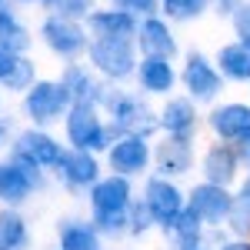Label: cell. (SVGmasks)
Returning a JSON list of instances; mask_svg holds the SVG:
<instances>
[{
  "label": "cell",
  "mask_w": 250,
  "mask_h": 250,
  "mask_svg": "<svg viewBox=\"0 0 250 250\" xmlns=\"http://www.w3.org/2000/svg\"><path fill=\"white\" fill-rule=\"evenodd\" d=\"M134 204V184L107 173L90 187V224L100 237H127V213Z\"/></svg>",
  "instance_id": "6da1fadb"
},
{
  "label": "cell",
  "mask_w": 250,
  "mask_h": 250,
  "mask_svg": "<svg viewBox=\"0 0 250 250\" xmlns=\"http://www.w3.org/2000/svg\"><path fill=\"white\" fill-rule=\"evenodd\" d=\"M63 130H67V144L74 150L104 154L114 144V134L94 104H70V110L63 114Z\"/></svg>",
  "instance_id": "7a4b0ae2"
},
{
  "label": "cell",
  "mask_w": 250,
  "mask_h": 250,
  "mask_svg": "<svg viewBox=\"0 0 250 250\" xmlns=\"http://www.w3.org/2000/svg\"><path fill=\"white\" fill-rule=\"evenodd\" d=\"M87 60H90V70L97 77H104L107 83H120V80L134 77L137 67V47L134 40H100L90 37L87 43Z\"/></svg>",
  "instance_id": "3957f363"
},
{
  "label": "cell",
  "mask_w": 250,
  "mask_h": 250,
  "mask_svg": "<svg viewBox=\"0 0 250 250\" xmlns=\"http://www.w3.org/2000/svg\"><path fill=\"white\" fill-rule=\"evenodd\" d=\"M70 94L60 80H37L27 94H23V114L30 117L34 127H50L63 120V114L70 110Z\"/></svg>",
  "instance_id": "277c9868"
},
{
  "label": "cell",
  "mask_w": 250,
  "mask_h": 250,
  "mask_svg": "<svg viewBox=\"0 0 250 250\" xmlns=\"http://www.w3.org/2000/svg\"><path fill=\"white\" fill-rule=\"evenodd\" d=\"M43 170H37L27 160H0V204L3 207H20L27 204L37 190H43Z\"/></svg>",
  "instance_id": "5b68a950"
},
{
  "label": "cell",
  "mask_w": 250,
  "mask_h": 250,
  "mask_svg": "<svg viewBox=\"0 0 250 250\" xmlns=\"http://www.w3.org/2000/svg\"><path fill=\"white\" fill-rule=\"evenodd\" d=\"M144 207H147V213H150V220H154V227H160V230H167L173 224V217L187 207V197H184V190L173 184L170 177H160V173H154V177H147V184H144Z\"/></svg>",
  "instance_id": "8992f818"
},
{
  "label": "cell",
  "mask_w": 250,
  "mask_h": 250,
  "mask_svg": "<svg viewBox=\"0 0 250 250\" xmlns=\"http://www.w3.org/2000/svg\"><path fill=\"white\" fill-rule=\"evenodd\" d=\"M177 77H180V83H184V90H187V97L193 104H213L220 97V90H224V77L217 74L213 60H207L200 50L187 54V63H184V70Z\"/></svg>",
  "instance_id": "52a82bcc"
},
{
  "label": "cell",
  "mask_w": 250,
  "mask_h": 250,
  "mask_svg": "<svg viewBox=\"0 0 250 250\" xmlns=\"http://www.w3.org/2000/svg\"><path fill=\"white\" fill-rule=\"evenodd\" d=\"M60 154H63V144H60L57 137H50L43 127H27V130H20V134L14 137V144H10V157L34 164L37 170H54Z\"/></svg>",
  "instance_id": "ba28073f"
},
{
  "label": "cell",
  "mask_w": 250,
  "mask_h": 250,
  "mask_svg": "<svg viewBox=\"0 0 250 250\" xmlns=\"http://www.w3.org/2000/svg\"><path fill=\"white\" fill-rule=\"evenodd\" d=\"M104 154H107L110 173L130 180V177L147 173V167H150V140L137 137V134H120V137H114V144Z\"/></svg>",
  "instance_id": "9c48e42d"
},
{
  "label": "cell",
  "mask_w": 250,
  "mask_h": 250,
  "mask_svg": "<svg viewBox=\"0 0 250 250\" xmlns=\"http://www.w3.org/2000/svg\"><path fill=\"white\" fill-rule=\"evenodd\" d=\"M40 37H43L50 54H57L63 60H77L90 43L87 30L80 27V20H67V17H47L43 27H40Z\"/></svg>",
  "instance_id": "30bf717a"
},
{
  "label": "cell",
  "mask_w": 250,
  "mask_h": 250,
  "mask_svg": "<svg viewBox=\"0 0 250 250\" xmlns=\"http://www.w3.org/2000/svg\"><path fill=\"white\" fill-rule=\"evenodd\" d=\"M54 173H57L60 184H63L67 190H74V193L90 190L97 180L104 177V173H100V160H97V154L74 150V147H63V154H60Z\"/></svg>",
  "instance_id": "8fae6325"
},
{
  "label": "cell",
  "mask_w": 250,
  "mask_h": 250,
  "mask_svg": "<svg viewBox=\"0 0 250 250\" xmlns=\"http://www.w3.org/2000/svg\"><path fill=\"white\" fill-rule=\"evenodd\" d=\"M230 187H217V184H207L200 180L190 193H187V210L200 217L204 227H220L230 213Z\"/></svg>",
  "instance_id": "7c38bea8"
},
{
  "label": "cell",
  "mask_w": 250,
  "mask_h": 250,
  "mask_svg": "<svg viewBox=\"0 0 250 250\" xmlns=\"http://www.w3.org/2000/svg\"><path fill=\"white\" fill-rule=\"evenodd\" d=\"M150 164L160 177H184L193 167V140L187 137H164L157 147H150Z\"/></svg>",
  "instance_id": "4fadbf2b"
},
{
  "label": "cell",
  "mask_w": 250,
  "mask_h": 250,
  "mask_svg": "<svg viewBox=\"0 0 250 250\" xmlns=\"http://www.w3.org/2000/svg\"><path fill=\"white\" fill-rule=\"evenodd\" d=\"M207 127L220 144H237L244 134H250V107L240 100L220 104L207 114Z\"/></svg>",
  "instance_id": "5bb4252c"
},
{
  "label": "cell",
  "mask_w": 250,
  "mask_h": 250,
  "mask_svg": "<svg viewBox=\"0 0 250 250\" xmlns=\"http://www.w3.org/2000/svg\"><path fill=\"white\" fill-rule=\"evenodd\" d=\"M157 127L167 137H187V140H193L197 127H200L197 104H193L190 97H167V104L157 114Z\"/></svg>",
  "instance_id": "9a60e30c"
},
{
  "label": "cell",
  "mask_w": 250,
  "mask_h": 250,
  "mask_svg": "<svg viewBox=\"0 0 250 250\" xmlns=\"http://www.w3.org/2000/svg\"><path fill=\"white\" fill-rule=\"evenodd\" d=\"M134 47H140L144 57H177V37L167 27V20L160 17H144L137 20V34H134Z\"/></svg>",
  "instance_id": "2e32d148"
},
{
  "label": "cell",
  "mask_w": 250,
  "mask_h": 250,
  "mask_svg": "<svg viewBox=\"0 0 250 250\" xmlns=\"http://www.w3.org/2000/svg\"><path fill=\"white\" fill-rule=\"evenodd\" d=\"M134 80L147 97H167L173 90V83H177L173 60H167V57H140L137 67H134Z\"/></svg>",
  "instance_id": "e0dca14e"
},
{
  "label": "cell",
  "mask_w": 250,
  "mask_h": 250,
  "mask_svg": "<svg viewBox=\"0 0 250 250\" xmlns=\"http://www.w3.org/2000/svg\"><path fill=\"white\" fill-rule=\"evenodd\" d=\"M200 173H204V180L207 184H217V187H230L233 180H237V173H240V157L233 150L230 144H210L207 147V154L200 160Z\"/></svg>",
  "instance_id": "ac0fdd59"
},
{
  "label": "cell",
  "mask_w": 250,
  "mask_h": 250,
  "mask_svg": "<svg viewBox=\"0 0 250 250\" xmlns=\"http://www.w3.org/2000/svg\"><path fill=\"white\" fill-rule=\"evenodd\" d=\"M90 37L100 40H134L137 34V17L124 14V10H94L87 17Z\"/></svg>",
  "instance_id": "d6986e66"
},
{
  "label": "cell",
  "mask_w": 250,
  "mask_h": 250,
  "mask_svg": "<svg viewBox=\"0 0 250 250\" xmlns=\"http://www.w3.org/2000/svg\"><path fill=\"white\" fill-rule=\"evenodd\" d=\"M60 83L67 87L74 104H94V107H97V97H100V87H104V80L97 77L90 67H83V63H67Z\"/></svg>",
  "instance_id": "ffe728a7"
},
{
  "label": "cell",
  "mask_w": 250,
  "mask_h": 250,
  "mask_svg": "<svg viewBox=\"0 0 250 250\" xmlns=\"http://www.w3.org/2000/svg\"><path fill=\"white\" fill-rule=\"evenodd\" d=\"M60 250H104V237L97 233V227L90 220L80 217H67L57 224Z\"/></svg>",
  "instance_id": "44dd1931"
},
{
  "label": "cell",
  "mask_w": 250,
  "mask_h": 250,
  "mask_svg": "<svg viewBox=\"0 0 250 250\" xmlns=\"http://www.w3.org/2000/svg\"><path fill=\"white\" fill-rule=\"evenodd\" d=\"M217 74L224 80H237V83H250V50L244 43H227L217 50V60H213Z\"/></svg>",
  "instance_id": "7402d4cb"
},
{
  "label": "cell",
  "mask_w": 250,
  "mask_h": 250,
  "mask_svg": "<svg viewBox=\"0 0 250 250\" xmlns=\"http://www.w3.org/2000/svg\"><path fill=\"white\" fill-rule=\"evenodd\" d=\"M34 83H37V63L27 57V54H14L10 67H7V70H3V77H0V90L23 97Z\"/></svg>",
  "instance_id": "603a6c76"
},
{
  "label": "cell",
  "mask_w": 250,
  "mask_h": 250,
  "mask_svg": "<svg viewBox=\"0 0 250 250\" xmlns=\"http://www.w3.org/2000/svg\"><path fill=\"white\" fill-rule=\"evenodd\" d=\"M30 244V227L17 207L0 210V250H27Z\"/></svg>",
  "instance_id": "cb8c5ba5"
},
{
  "label": "cell",
  "mask_w": 250,
  "mask_h": 250,
  "mask_svg": "<svg viewBox=\"0 0 250 250\" xmlns=\"http://www.w3.org/2000/svg\"><path fill=\"white\" fill-rule=\"evenodd\" d=\"M30 43H34L30 30L17 20L14 10H7V7H3V10H0V47H3V50H10V54H27V50H30Z\"/></svg>",
  "instance_id": "d4e9b609"
},
{
  "label": "cell",
  "mask_w": 250,
  "mask_h": 250,
  "mask_svg": "<svg viewBox=\"0 0 250 250\" xmlns=\"http://www.w3.org/2000/svg\"><path fill=\"white\" fill-rule=\"evenodd\" d=\"M164 233L170 237L177 247H190V244H200V240H204L207 227L200 224V217H197V213H190L187 207H184V210L173 217V224H170Z\"/></svg>",
  "instance_id": "484cf974"
},
{
  "label": "cell",
  "mask_w": 250,
  "mask_h": 250,
  "mask_svg": "<svg viewBox=\"0 0 250 250\" xmlns=\"http://www.w3.org/2000/svg\"><path fill=\"white\" fill-rule=\"evenodd\" d=\"M227 224L237 237H250V180L240 184V190L230 197V213H227Z\"/></svg>",
  "instance_id": "4316f807"
},
{
  "label": "cell",
  "mask_w": 250,
  "mask_h": 250,
  "mask_svg": "<svg viewBox=\"0 0 250 250\" xmlns=\"http://www.w3.org/2000/svg\"><path fill=\"white\" fill-rule=\"evenodd\" d=\"M50 17H67V20H83L94 14V0H47Z\"/></svg>",
  "instance_id": "83f0119b"
},
{
  "label": "cell",
  "mask_w": 250,
  "mask_h": 250,
  "mask_svg": "<svg viewBox=\"0 0 250 250\" xmlns=\"http://www.w3.org/2000/svg\"><path fill=\"white\" fill-rule=\"evenodd\" d=\"M160 10L170 20H193L207 10V0H160Z\"/></svg>",
  "instance_id": "f1b7e54d"
},
{
  "label": "cell",
  "mask_w": 250,
  "mask_h": 250,
  "mask_svg": "<svg viewBox=\"0 0 250 250\" xmlns=\"http://www.w3.org/2000/svg\"><path fill=\"white\" fill-rule=\"evenodd\" d=\"M117 10L130 14V17H154L160 10V0H117Z\"/></svg>",
  "instance_id": "f546056e"
},
{
  "label": "cell",
  "mask_w": 250,
  "mask_h": 250,
  "mask_svg": "<svg viewBox=\"0 0 250 250\" xmlns=\"http://www.w3.org/2000/svg\"><path fill=\"white\" fill-rule=\"evenodd\" d=\"M233 30H237V43H244L250 50V3H240L237 10H233Z\"/></svg>",
  "instance_id": "4dcf8cb0"
},
{
  "label": "cell",
  "mask_w": 250,
  "mask_h": 250,
  "mask_svg": "<svg viewBox=\"0 0 250 250\" xmlns=\"http://www.w3.org/2000/svg\"><path fill=\"white\" fill-rule=\"evenodd\" d=\"M240 7V0H217V14H233Z\"/></svg>",
  "instance_id": "1f68e13d"
},
{
  "label": "cell",
  "mask_w": 250,
  "mask_h": 250,
  "mask_svg": "<svg viewBox=\"0 0 250 250\" xmlns=\"http://www.w3.org/2000/svg\"><path fill=\"white\" fill-rule=\"evenodd\" d=\"M220 250H250V240H244V237H240V240H230V244H224Z\"/></svg>",
  "instance_id": "d6a6232c"
},
{
  "label": "cell",
  "mask_w": 250,
  "mask_h": 250,
  "mask_svg": "<svg viewBox=\"0 0 250 250\" xmlns=\"http://www.w3.org/2000/svg\"><path fill=\"white\" fill-rule=\"evenodd\" d=\"M10 60H14V54H10V50H3V47H0V77H3V70H7V67H10Z\"/></svg>",
  "instance_id": "836d02e7"
},
{
  "label": "cell",
  "mask_w": 250,
  "mask_h": 250,
  "mask_svg": "<svg viewBox=\"0 0 250 250\" xmlns=\"http://www.w3.org/2000/svg\"><path fill=\"white\" fill-rule=\"evenodd\" d=\"M177 250H210V247H207V240H200V244H190V247H177Z\"/></svg>",
  "instance_id": "e575fe53"
},
{
  "label": "cell",
  "mask_w": 250,
  "mask_h": 250,
  "mask_svg": "<svg viewBox=\"0 0 250 250\" xmlns=\"http://www.w3.org/2000/svg\"><path fill=\"white\" fill-rule=\"evenodd\" d=\"M3 144H7V127L0 124V150H3Z\"/></svg>",
  "instance_id": "d590c367"
},
{
  "label": "cell",
  "mask_w": 250,
  "mask_h": 250,
  "mask_svg": "<svg viewBox=\"0 0 250 250\" xmlns=\"http://www.w3.org/2000/svg\"><path fill=\"white\" fill-rule=\"evenodd\" d=\"M17 3H34V0H17Z\"/></svg>",
  "instance_id": "8d00e7d4"
},
{
  "label": "cell",
  "mask_w": 250,
  "mask_h": 250,
  "mask_svg": "<svg viewBox=\"0 0 250 250\" xmlns=\"http://www.w3.org/2000/svg\"><path fill=\"white\" fill-rule=\"evenodd\" d=\"M0 10H3V0H0Z\"/></svg>",
  "instance_id": "74e56055"
},
{
  "label": "cell",
  "mask_w": 250,
  "mask_h": 250,
  "mask_svg": "<svg viewBox=\"0 0 250 250\" xmlns=\"http://www.w3.org/2000/svg\"><path fill=\"white\" fill-rule=\"evenodd\" d=\"M247 167H250V157H247Z\"/></svg>",
  "instance_id": "f35d334b"
}]
</instances>
